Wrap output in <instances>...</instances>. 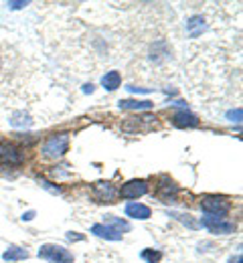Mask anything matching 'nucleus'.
<instances>
[{
	"label": "nucleus",
	"mask_w": 243,
	"mask_h": 263,
	"mask_svg": "<svg viewBox=\"0 0 243 263\" xmlns=\"http://www.w3.org/2000/svg\"><path fill=\"white\" fill-rule=\"evenodd\" d=\"M67 148H69V136H67V134H57V136H51V138L45 142L43 154H45L47 158L57 160V158H61V156L67 152Z\"/></svg>",
	"instance_id": "1"
},
{
	"label": "nucleus",
	"mask_w": 243,
	"mask_h": 263,
	"mask_svg": "<svg viewBox=\"0 0 243 263\" xmlns=\"http://www.w3.org/2000/svg\"><path fill=\"white\" fill-rule=\"evenodd\" d=\"M39 257H43V259H47V261H51V263L73 261V255H71L65 247H61V245H51V243H47V245H43V247L39 249Z\"/></svg>",
	"instance_id": "2"
},
{
	"label": "nucleus",
	"mask_w": 243,
	"mask_h": 263,
	"mask_svg": "<svg viewBox=\"0 0 243 263\" xmlns=\"http://www.w3.org/2000/svg\"><path fill=\"white\" fill-rule=\"evenodd\" d=\"M201 209L209 213L211 217H225L229 211H231V204L229 200L219 197H205L201 200Z\"/></svg>",
	"instance_id": "3"
},
{
	"label": "nucleus",
	"mask_w": 243,
	"mask_h": 263,
	"mask_svg": "<svg viewBox=\"0 0 243 263\" xmlns=\"http://www.w3.org/2000/svg\"><path fill=\"white\" fill-rule=\"evenodd\" d=\"M203 225L207 227L211 233H217V235H229L235 231V225L225 221V217H205L203 219Z\"/></svg>",
	"instance_id": "4"
},
{
	"label": "nucleus",
	"mask_w": 243,
	"mask_h": 263,
	"mask_svg": "<svg viewBox=\"0 0 243 263\" xmlns=\"http://www.w3.org/2000/svg\"><path fill=\"white\" fill-rule=\"evenodd\" d=\"M0 160L4 164H21L23 162V152L10 142H0Z\"/></svg>",
	"instance_id": "5"
},
{
	"label": "nucleus",
	"mask_w": 243,
	"mask_h": 263,
	"mask_svg": "<svg viewBox=\"0 0 243 263\" xmlns=\"http://www.w3.org/2000/svg\"><path fill=\"white\" fill-rule=\"evenodd\" d=\"M154 126H156L154 118L144 116V118H130V120L122 126V130L124 132H148V130H152Z\"/></svg>",
	"instance_id": "6"
},
{
	"label": "nucleus",
	"mask_w": 243,
	"mask_h": 263,
	"mask_svg": "<svg viewBox=\"0 0 243 263\" xmlns=\"http://www.w3.org/2000/svg\"><path fill=\"white\" fill-rule=\"evenodd\" d=\"M146 193H148V184L144 180H130L120 191V195L124 198H138L142 195H146Z\"/></svg>",
	"instance_id": "7"
},
{
	"label": "nucleus",
	"mask_w": 243,
	"mask_h": 263,
	"mask_svg": "<svg viewBox=\"0 0 243 263\" xmlns=\"http://www.w3.org/2000/svg\"><path fill=\"white\" fill-rule=\"evenodd\" d=\"M116 189L111 182H96L94 184V198L100 202H114L116 198Z\"/></svg>",
	"instance_id": "8"
},
{
	"label": "nucleus",
	"mask_w": 243,
	"mask_h": 263,
	"mask_svg": "<svg viewBox=\"0 0 243 263\" xmlns=\"http://www.w3.org/2000/svg\"><path fill=\"white\" fill-rule=\"evenodd\" d=\"M126 215H128V217H132V219L146 221V219H150L152 211H150V206H146V204H140V202H130V204H126Z\"/></svg>",
	"instance_id": "9"
},
{
	"label": "nucleus",
	"mask_w": 243,
	"mask_h": 263,
	"mask_svg": "<svg viewBox=\"0 0 243 263\" xmlns=\"http://www.w3.org/2000/svg\"><path fill=\"white\" fill-rule=\"evenodd\" d=\"M173 124L176 128H195V126H199V120H197V116H193V114H189L184 109V111L174 114Z\"/></svg>",
	"instance_id": "10"
},
{
	"label": "nucleus",
	"mask_w": 243,
	"mask_h": 263,
	"mask_svg": "<svg viewBox=\"0 0 243 263\" xmlns=\"http://www.w3.org/2000/svg\"><path fill=\"white\" fill-rule=\"evenodd\" d=\"M91 233H94L96 237L107 239V241H120V239H122V233H120V231L111 229V227H107V225H94V227H91Z\"/></svg>",
	"instance_id": "11"
},
{
	"label": "nucleus",
	"mask_w": 243,
	"mask_h": 263,
	"mask_svg": "<svg viewBox=\"0 0 243 263\" xmlns=\"http://www.w3.org/2000/svg\"><path fill=\"white\" fill-rule=\"evenodd\" d=\"M120 83H122V79H120V73L118 71H109V73H105L104 77H102V85H104L107 91L118 89Z\"/></svg>",
	"instance_id": "12"
},
{
	"label": "nucleus",
	"mask_w": 243,
	"mask_h": 263,
	"mask_svg": "<svg viewBox=\"0 0 243 263\" xmlns=\"http://www.w3.org/2000/svg\"><path fill=\"white\" fill-rule=\"evenodd\" d=\"M118 107L120 109H150L152 107V103L150 101H136V99H122L120 103H118Z\"/></svg>",
	"instance_id": "13"
},
{
	"label": "nucleus",
	"mask_w": 243,
	"mask_h": 263,
	"mask_svg": "<svg viewBox=\"0 0 243 263\" xmlns=\"http://www.w3.org/2000/svg\"><path fill=\"white\" fill-rule=\"evenodd\" d=\"M186 29H189V36H199V34L203 33L207 27H205V21L201 18V16H195V18H191L189 23H186Z\"/></svg>",
	"instance_id": "14"
},
{
	"label": "nucleus",
	"mask_w": 243,
	"mask_h": 263,
	"mask_svg": "<svg viewBox=\"0 0 243 263\" xmlns=\"http://www.w3.org/2000/svg\"><path fill=\"white\" fill-rule=\"evenodd\" d=\"M2 257H4L6 261H21V259H27L29 253H27L25 249H21V247H8Z\"/></svg>",
	"instance_id": "15"
},
{
	"label": "nucleus",
	"mask_w": 243,
	"mask_h": 263,
	"mask_svg": "<svg viewBox=\"0 0 243 263\" xmlns=\"http://www.w3.org/2000/svg\"><path fill=\"white\" fill-rule=\"evenodd\" d=\"M10 124H12L14 128H29V126L33 124V120H31L29 114H25V111H16V114L12 116V120H10Z\"/></svg>",
	"instance_id": "16"
},
{
	"label": "nucleus",
	"mask_w": 243,
	"mask_h": 263,
	"mask_svg": "<svg viewBox=\"0 0 243 263\" xmlns=\"http://www.w3.org/2000/svg\"><path fill=\"white\" fill-rule=\"evenodd\" d=\"M104 225H107V227H111V229L116 231H130V225L126 223V221H122V219H116L114 215H105V223Z\"/></svg>",
	"instance_id": "17"
},
{
	"label": "nucleus",
	"mask_w": 243,
	"mask_h": 263,
	"mask_svg": "<svg viewBox=\"0 0 243 263\" xmlns=\"http://www.w3.org/2000/svg\"><path fill=\"white\" fill-rule=\"evenodd\" d=\"M174 193H176V184L164 176V178H162V184H160V197L169 202V200H171V195H174Z\"/></svg>",
	"instance_id": "18"
},
{
	"label": "nucleus",
	"mask_w": 243,
	"mask_h": 263,
	"mask_svg": "<svg viewBox=\"0 0 243 263\" xmlns=\"http://www.w3.org/2000/svg\"><path fill=\"white\" fill-rule=\"evenodd\" d=\"M160 257H162V255H160L158 251H154V249H144V251H142V259L148 263H158Z\"/></svg>",
	"instance_id": "19"
},
{
	"label": "nucleus",
	"mask_w": 243,
	"mask_h": 263,
	"mask_svg": "<svg viewBox=\"0 0 243 263\" xmlns=\"http://www.w3.org/2000/svg\"><path fill=\"white\" fill-rule=\"evenodd\" d=\"M10 10H18V8H23V6H27V2H8L6 4Z\"/></svg>",
	"instance_id": "20"
},
{
	"label": "nucleus",
	"mask_w": 243,
	"mask_h": 263,
	"mask_svg": "<svg viewBox=\"0 0 243 263\" xmlns=\"http://www.w3.org/2000/svg\"><path fill=\"white\" fill-rule=\"evenodd\" d=\"M229 118H231V122H239V120H241V109H237V111H229Z\"/></svg>",
	"instance_id": "21"
},
{
	"label": "nucleus",
	"mask_w": 243,
	"mask_h": 263,
	"mask_svg": "<svg viewBox=\"0 0 243 263\" xmlns=\"http://www.w3.org/2000/svg\"><path fill=\"white\" fill-rule=\"evenodd\" d=\"M67 239H71V241H81V239H83V235H77V233H67Z\"/></svg>",
	"instance_id": "22"
},
{
	"label": "nucleus",
	"mask_w": 243,
	"mask_h": 263,
	"mask_svg": "<svg viewBox=\"0 0 243 263\" xmlns=\"http://www.w3.org/2000/svg\"><path fill=\"white\" fill-rule=\"evenodd\" d=\"M33 217H35V213H33V211H29V213H25V215H23V221H31Z\"/></svg>",
	"instance_id": "23"
},
{
	"label": "nucleus",
	"mask_w": 243,
	"mask_h": 263,
	"mask_svg": "<svg viewBox=\"0 0 243 263\" xmlns=\"http://www.w3.org/2000/svg\"><path fill=\"white\" fill-rule=\"evenodd\" d=\"M94 91V85L89 83V85H83V93H91Z\"/></svg>",
	"instance_id": "24"
},
{
	"label": "nucleus",
	"mask_w": 243,
	"mask_h": 263,
	"mask_svg": "<svg viewBox=\"0 0 243 263\" xmlns=\"http://www.w3.org/2000/svg\"><path fill=\"white\" fill-rule=\"evenodd\" d=\"M229 263H241V255H237V257H233Z\"/></svg>",
	"instance_id": "25"
},
{
	"label": "nucleus",
	"mask_w": 243,
	"mask_h": 263,
	"mask_svg": "<svg viewBox=\"0 0 243 263\" xmlns=\"http://www.w3.org/2000/svg\"><path fill=\"white\" fill-rule=\"evenodd\" d=\"M0 69H2V59H0Z\"/></svg>",
	"instance_id": "26"
}]
</instances>
